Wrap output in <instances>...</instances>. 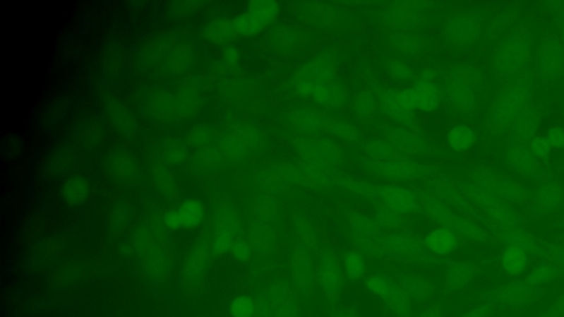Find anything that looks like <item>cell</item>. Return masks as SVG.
Masks as SVG:
<instances>
[{
    "instance_id": "obj_2",
    "label": "cell",
    "mask_w": 564,
    "mask_h": 317,
    "mask_svg": "<svg viewBox=\"0 0 564 317\" xmlns=\"http://www.w3.org/2000/svg\"><path fill=\"white\" fill-rule=\"evenodd\" d=\"M316 279L324 294L330 299L337 297L341 292L344 285L343 271L331 250L324 249L318 255Z\"/></svg>"
},
{
    "instance_id": "obj_4",
    "label": "cell",
    "mask_w": 564,
    "mask_h": 317,
    "mask_svg": "<svg viewBox=\"0 0 564 317\" xmlns=\"http://www.w3.org/2000/svg\"><path fill=\"white\" fill-rule=\"evenodd\" d=\"M268 297L272 305L271 317H296L298 303L296 293L290 287L277 283L271 287Z\"/></svg>"
},
{
    "instance_id": "obj_5",
    "label": "cell",
    "mask_w": 564,
    "mask_h": 317,
    "mask_svg": "<svg viewBox=\"0 0 564 317\" xmlns=\"http://www.w3.org/2000/svg\"><path fill=\"white\" fill-rule=\"evenodd\" d=\"M397 282L404 289V292L414 301H424L431 294L432 289L429 281H426L419 275L398 273Z\"/></svg>"
},
{
    "instance_id": "obj_15",
    "label": "cell",
    "mask_w": 564,
    "mask_h": 317,
    "mask_svg": "<svg viewBox=\"0 0 564 317\" xmlns=\"http://www.w3.org/2000/svg\"><path fill=\"white\" fill-rule=\"evenodd\" d=\"M233 317H253L256 313V303L246 295H241L232 301L229 306Z\"/></svg>"
},
{
    "instance_id": "obj_19",
    "label": "cell",
    "mask_w": 564,
    "mask_h": 317,
    "mask_svg": "<svg viewBox=\"0 0 564 317\" xmlns=\"http://www.w3.org/2000/svg\"><path fill=\"white\" fill-rule=\"evenodd\" d=\"M410 246H412L410 241L402 236H395V237L389 238L388 240V247L394 253H402L404 250L409 249Z\"/></svg>"
},
{
    "instance_id": "obj_17",
    "label": "cell",
    "mask_w": 564,
    "mask_h": 317,
    "mask_svg": "<svg viewBox=\"0 0 564 317\" xmlns=\"http://www.w3.org/2000/svg\"><path fill=\"white\" fill-rule=\"evenodd\" d=\"M206 35L214 40L227 39L232 33V25L224 21H216L206 25Z\"/></svg>"
},
{
    "instance_id": "obj_18",
    "label": "cell",
    "mask_w": 564,
    "mask_h": 317,
    "mask_svg": "<svg viewBox=\"0 0 564 317\" xmlns=\"http://www.w3.org/2000/svg\"><path fill=\"white\" fill-rule=\"evenodd\" d=\"M233 253L236 259L247 261L251 255V246L245 240H237L233 246Z\"/></svg>"
},
{
    "instance_id": "obj_8",
    "label": "cell",
    "mask_w": 564,
    "mask_h": 317,
    "mask_svg": "<svg viewBox=\"0 0 564 317\" xmlns=\"http://www.w3.org/2000/svg\"><path fill=\"white\" fill-rule=\"evenodd\" d=\"M88 194V184L85 179L74 177L66 181L63 186V196L72 206H80L85 202Z\"/></svg>"
},
{
    "instance_id": "obj_10",
    "label": "cell",
    "mask_w": 564,
    "mask_h": 317,
    "mask_svg": "<svg viewBox=\"0 0 564 317\" xmlns=\"http://www.w3.org/2000/svg\"><path fill=\"white\" fill-rule=\"evenodd\" d=\"M503 268L509 275L522 273L527 265V255L518 247H510L505 251L502 258Z\"/></svg>"
},
{
    "instance_id": "obj_3",
    "label": "cell",
    "mask_w": 564,
    "mask_h": 317,
    "mask_svg": "<svg viewBox=\"0 0 564 317\" xmlns=\"http://www.w3.org/2000/svg\"><path fill=\"white\" fill-rule=\"evenodd\" d=\"M316 273L308 253L304 250H298L292 256L291 263V279L294 289L304 297H310L316 285Z\"/></svg>"
},
{
    "instance_id": "obj_13",
    "label": "cell",
    "mask_w": 564,
    "mask_h": 317,
    "mask_svg": "<svg viewBox=\"0 0 564 317\" xmlns=\"http://www.w3.org/2000/svg\"><path fill=\"white\" fill-rule=\"evenodd\" d=\"M277 5L270 1H255L251 4L248 16L259 27H263L276 13Z\"/></svg>"
},
{
    "instance_id": "obj_16",
    "label": "cell",
    "mask_w": 564,
    "mask_h": 317,
    "mask_svg": "<svg viewBox=\"0 0 564 317\" xmlns=\"http://www.w3.org/2000/svg\"><path fill=\"white\" fill-rule=\"evenodd\" d=\"M234 244L233 229L229 225H223L217 230V235L214 239L213 251L218 255L226 253L233 248Z\"/></svg>"
},
{
    "instance_id": "obj_6",
    "label": "cell",
    "mask_w": 564,
    "mask_h": 317,
    "mask_svg": "<svg viewBox=\"0 0 564 317\" xmlns=\"http://www.w3.org/2000/svg\"><path fill=\"white\" fill-rule=\"evenodd\" d=\"M176 210L180 216L182 228L184 229L192 230L201 224L203 208L201 203L196 198H186Z\"/></svg>"
},
{
    "instance_id": "obj_9",
    "label": "cell",
    "mask_w": 564,
    "mask_h": 317,
    "mask_svg": "<svg viewBox=\"0 0 564 317\" xmlns=\"http://www.w3.org/2000/svg\"><path fill=\"white\" fill-rule=\"evenodd\" d=\"M194 63V55L188 47H179L171 53L168 61L169 70L176 74L188 72Z\"/></svg>"
},
{
    "instance_id": "obj_7",
    "label": "cell",
    "mask_w": 564,
    "mask_h": 317,
    "mask_svg": "<svg viewBox=\"0 0 564 317\" xmlns=\"http://www.w3.org/2000/svg\"><path fill=\"white\" fill-rule=\"evenodd\" d=\"M426 246L434 253L447 256L457 247V239L450 230L436 229L426 237Z\"/></svg>"
},
{
    "instance_id": "obj_21",
    "label": "cell",
    "mask_w": 564,
    "mask_h": 317,
    "mask_svg": "<svg viewBox=\"0 0 564 317\" xmlns=\"http://www.w3.org/2000/svg\"><path fill=\"white\" fill-rule=\"evenodd\" d=\"M164 222H166L167 226L170 229L178 230L182 228L178 210H170V212L167 213L166 216H164Z\"/></svg>"
},
{
    "instance_id": "obj_12",
    "label": "cell",
    "mask_w": 564,
    "mask_h": 317,
    "mask_svg": "<svg viewBox=\"0 0 564 317\" xmlns=\"http://www.w3.org/2000/svg\"><path fill=\"white\" fill-rule=\"evenodd\" d=\"M474 133L467 126H457L449 133L450 145L454 150L465 151L474 143Z\"/></svg>"
},
{
    "instance_id": "obj_1",
    "label": "cell",
    "mask_w": 564,
    "mask_h": 317,
    "mask_svg": "<svg viewBox=\"0 0 564 317\" xmlns=\"http://www.w3.org/2000/svg\"><path fill=\"white\" fill-rule=\"evenodd\" d=\"M366 285L397 317H412V300L394 277L387 273H374L367 279Z\"/></svg>"
},
{
    "instance_id": "obj_11",
    "label": "cell",
    "mask_w": 564,
    "mask_h": 317,
    "mask_svg": "<svg viewBox=\"0 0 564 317\" xmlns=\"http://www.w3.org/2000/svg\"><path fill=\"white\" fill-rule=\"evenodd\" d=\"M385 202L389 208L397 212H409L414 210L416 206V202L412 195L402 189H391L385 195Z\"/></svg>"
},
{
    "instance_id": "obj_14",
    "label": "cell",
    "mask_w": 564,
    "mask_h": 317,
    "mask_svg": "<svg viewBox=\"0 0 564 317\" xmlns=\"http://www.w3.org/2000/svg\"><path fill=\"white\" fill-rule=\"evenodd\" d=\"M344 268L347 275L353 280L361 279L367 271L366 263L363 256L353 251L347 253L344 257Z\"/></svg>"
},
{
    "instance_id": "obj_20",
    "label": "cell",
    "mask_w": 564,
    "mask_h": 317,
    "mask_svg": "<svg viewBox=\"0 0 564 317\" xmlns=\"http://www.w3.org/2000/svg\"><path fill=\"white\" fill-rule=\"evenodd\" d=\"M550 143L547 139H542V138H536L532 143V151L536 153L538 157H546L549 155Z\"/></svg>"
},
{
    "instance_id": "obj_22",
    "label": "cell",
    "mask_w": 564,
    "mask_h": 317,
    "mask_svg": "<svg viewBox=\"0 0 564 317\" xmlns=\"http://www.w3.org/2000/svg\"><path fill=\"white\" fill-rule=\"evenodd\" d=\"M547 140L549 141L550 145H556V147H563L564 130L560 129V128L550 130Z\"/></svg>"
},
{
    "instance_id": "obj_23",
    "label": "cell",
    "mask_w": 564,
    "mask_h": 317,
    "mask_svg": "<svg viewBox=\"0 0 564 317\" xmlns=\"http://www.w3.org/2000/svg\"><path fill=\"white\" fill-rule=\"evenodd\" d=\"M419 317H440V315L436 311L430 309V310H426L424 311V313H421Z\"/></svg>"
}]
</instances>
